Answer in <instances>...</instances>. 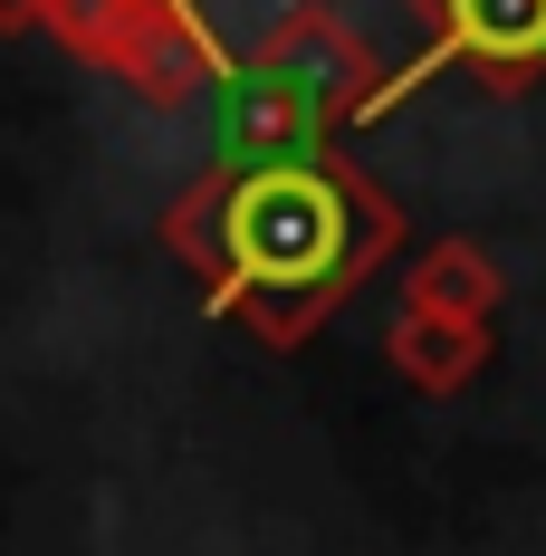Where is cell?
<instances>
[{"label":"cell","instance_id":"1","mask_svg":"<svg viewBox=\"0 0 546 556\" xmlns=\"http://www.w3.org/2000/svg\"><path fill=\"white\" fill-rule=\"evenodd\" d=\"M164 250L259 345H307L403 250V212L355 164H220L164 212Z\"/></svg>","mask_w":546,"mask_h":556},{"label":"cell","instance_id":"2","mask_svg":"<svg viewBox=\"0 0 546 556\" xmlns=\"http://www.w3.org/2000/svg\"><path fill=\"white\" fill-rule=\"evenodd\" d=\"M383 115V77L335 10H288L220 87V164H307L335 125Z\"/></svg>","mask_w":546,"mask_h":556},{"label":"cell","instance_id":"3","mask_svg":"<svg viewBox=\"0 0 546 556\" xmlns=\"http://www.w3.org/2000/svg\"><path fill=\"white\" fill-rule=\"evenodd\" d=\"M39 29H49L67 58L106 67L144 97H202V87H230V58L202 29L192 0H39Z\"/></svg>","mask_w":546,"mask_h":556},{"label":"cell","instance_id":"4","mask_svg":"<svg viewBox=\"0 0 546 556\" xmlns=\"http://www.w3.org/2000/svg\"><path fill=\"white\" fill-rule=\"evenodd\" d=\"M422 20H432V58H460V67H480L490 87H528L546 67V0H422ZM422 67H403V77H383V106L422 77Z\"/></svg>","mask_w":546,"mask_h":556},{"label":"cell","instance_id":"5","mask_svg":"<svg viewBox=\"0 0 546 556\" xmlns=\"http://www.w3.org/2000/svg\"><path fill=\"white\" fill-rule=\"evenodd\" d=\"M383 345H393V375L412 393H460L490 365V327H470V317H422V307H403Z\"/></svg>","mask_w":546,"mask_h":556},{"label":"cell","instance_id":"6","mask_svg":"<svg viewBox=\"0 0 546 556\" xmlns=\"http://www.w3.org/2000/svg\"><path fill=\"white\" fill-rule=\"evenodd\" d=\"M403 307L490 327V307H498V260L480 250V240H432V250H422V260L403 269Z\"/></svg>","mask_w":546,"mask_h":556},{"label":"cell","instance_id":"7","mask_svg":"<svg viewBox=\"0 0 546 556\" xmlns=\"http://www.w3.org/2000/svg\"><path fill=\"white\" fill-rule=\"evenodd\" d=\"M0 20H39V0H0Z\"/></svg>","mask_w":546,"mask_h":556}]
</instances>
